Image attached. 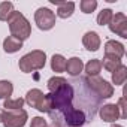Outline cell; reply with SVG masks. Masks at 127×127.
<instances>
[{
  "instance_id": "obj_13",
  "label": "cell",
  "mask_w": 127,
  "mask_h": 127,
  "mask_svg": "<svg viewBox=\"0 0 127 127\" xmlns=\"http://www.w3.org/2000/svg\"><path fill=\"white\" fill-rule=\"evenodd\" d=\"M82 43L88 51H97L100 48V36L96 32H87L82 36Z\"/></svg>"
},
{
  "instance_id": "obj_7",
  "label": "cell",
  "mask_w": 127,
  "mask_h": 127,
  "mask_svg": "<svg viewBox=\"0 0 127 127\" xmlns=\"http://www.w3.org/2000/svg\"><path fill=\"white\" fill-rule=\"evenodd\" d=\"M61 115H63V120H64V124H67L69 127H82L87 121L85 112L81 109H76L73 106L63 109Z\"/></svg>"
},
{
  "instance_id": "obj_15",
  "label": "cell",
  "mask_w": 127,
  "mask_h": 127,
  "mask_svg": "<svg viewBox=\"0 0 127 127\" xmlns=\"http://www.w3.org/2000/svg\"><path fill=\"white\" fill-rule=\"evenodd\" d=\"M23 48V40H20L18 37L15 36H8L5 40H3V49L8 52V54H14L17 51H20Z\"/></svg>"
},
{
  "instance_id": "obj_8",
  "label": "cell",
  "mask_w": 127,
  "mask_h": 127,
  "mask_svg": "<svg viewBox=\"0 0 127 127\" xmlns=\"http://www.w3.org/2000/svg\"><path fill=\"white\" fill-rule=\"evenodd\" d=\"M34 23L43 32L51 30L55 26V14L48 8H39L34 12Z\"/></svg>"
},
{
  "instance_id": "obj_1",
  "label": "cell",
  "mask_w": 127,
  "mask_h": 127,
  "mask_svg": "<svg viewBox=\"0 0 127 127\" xmlns=\"http://www.w3.org/2000/svg\"><path fill=\"white\" fill-rule=\"evenodd\" d=\"M46 63V54L40 49H34L26 55H23L18 61L20 70L24 73H32L34 70H40L45 67Z\"/></svg>"
},
{
  "instance_id": "obj_6",
  "label": "cell",
  "mask_w": 127,
  "mask_h": 127,
  "mask_svg": "<svg viewBox=\"0 0 127 127\" xmlns=\"http://www.w3.org/2000/svg\"><path fill=\"white\" fill-rule=\"evenodd\" d=\"M27 118H29V115L24 109H15V111L3 109L2 123L5 127H24Z\"/></svg>"
},
{
  "instance_id": "obj_3",
  "label": "cell",
  "mask_w": 127,
  "mask_h": 127,
  "mask_svg": "<svg viewBox=\"0 0 127 127\" xmlns=\"http://www.w3.org/2000/svg\"><path fill=\"white\" fill-rule=\"evenodd\" d=\"M8 24H9L11 36H15L20 40H24V39H27L32 34V26H30V23L18 11H14V14L8 20Z\"/></svg>"
},
{
  "instance_id": "obj_18",
  "label": "cell",
  "mask_w": 127,
  "mask_h": 127,
  "mask_svg": "<svg viewBox=\"0 0 127 127\" xmlns=\"http://www.w3.org/2000/svg\"><path fill=\"white\" fill-rule=\"evenodd\" d=\"M67 84H69V82H67V79H64V78H61V76H52V78L48 79L46 87H48L49 93H55V91L61 90L63 87H66Z\"/></svg>"
},
{
  "instance_id": "obj_29",
  "label": "cell",
  "mask_w": 127,
  "mask_h": 127,
  "mask_svg": "<svg viewBox=\"0 0 127 127\" xmlns=\"http://www.w3.org/2000/svg\"><path fill=\"white\" fill-rule=\"evenodd\" d=\"M2 118H3V109H0V123H2Z\"/></svg>"
},
{
  "instance_id": "obj_14",
  "label": "cell",
  "mask_w": 127,
  "mask_h": 127,
  "mask_svg": "<svg viewBox=\"0 0 127 127\" xmlns=\"http://www.w3.org/2000/svg\"><path fill=\"white\" fill-rule=\"evenodd\" d=\"M82 69H84L82 60L78 58V57H72L66 61V70L64 72H67L70 76H78L82 72Z\"/></svg>"
},
{
  "instance_id": "obj_25",
  "label": "cell",
  "mask_w": 127,
  "mask_h": 127,
  "mask_svg": "<svg viewBox=\"0 0 127 127\" xmlns=\"http://www.w3.org/2000/svg\"><path fill=\"white\" fill-rule=\"evenodd\" d=\"M79 8L84 14H91L96 11L97 8V2L96 0H82V2L79 3Z\"/></svg>"
},
{
  "instance_id": "obj_11",
  "label": "cell",
  "mask_w": 127,
  "mask_h": 127,
  "mask_svg": "<svg viewBox=\"0 0 127 127\" xmlns=\"http://www.w3.org/2000/svg\"><path fill=\"white\" fill-rule=\"evenodd\" d=\"M126 54V49H124V45L120 43L118 40H108L105 43V55H112V57H117V58H123Z\"/></svg>"
},
{
  "instance_id": "obj_24",
  "label": "cell",
  "mask_w": 127,
  "mask_h": 127,
  "mask_svg": "<svg viewBox=\"0 0 127 127\" xmlns=\"http://www.w3.org/2000/svg\"><path fill=\"white\" fill-rule=\"evenodd\" d=\"M112 15H114V12L111 9H103L97 15V24L99 26H108L111 23V20H112Z\"/></svg>"
},
{
  "instance_id": "obj_5",
  "label": "cell",
  "mask_w": 127,
  "mask_h": 127,
  "mask_svg": "<svg viewBox=\"0 0 127 127\" xmlns=\"http://www.w3.org/2000/svg\"><path fill=\"white\" fill-rule=\"evenodd\" d=\"M85 82L102 99H109L111 96H114V87L106 79H103L100 76H87Z\"/></svg>"
},
{
  "instance_id": "obj_30",
  "label": "cell",
  "mask_w": 127,
  "mask_h": 127,
  "mask_svg": "<svg viewBox=\"0 0 127 127\" xmlns=\"http://www.w3.org/2000/svg\"><path fill=\"white\" fill-rule=\"evenodd\" d=\"M111 127H123V126H120V124H112Z\"/></svg>"
},
{
  "instance_id": "obj_9",
  "label": "cell",
  "mask_w": 127,
  "mask_h": 127,
  "mask_svg": "<svg viewBox=\"0 0 127 127\" xmlns=\"http://www.w3.org/2000/svg\"><path fill=\"white\" fill-rule=\"evenodd\" d=\"M108 26H109V30L112 33L118 34L123 39H127V17L123 12L112 15V20Z\"/></svg>"
},
{
  "instance_id": "obj_16",
  "label": "cell",
  "mask_w": 127,
  "mask_h": 127,
  "mask_svg": "<svg viewBox=\"0 0 127 127\" xmlns=\"http://www.w3.org/2000/svg\"><path fill=\"white\" fill-rule=\"evenodd\" d=\"M66 58L63 57L61 54H54L51 58V69L57 73H61L66 70Z\"/></svg>"
},
{
  "instance_id": "obj_17",
  "label": "cell",
  "mask_w": 127,
  "mask_h": 127,
  "mask_svg": "<svg viewBox=\"0 0 127 127\" xmlns=\"http://www.w3.org/2000/svg\"><path fill=\"white\" fill-rule=\"evenodd\" d=\"M100 63H102V67L105 70H108V72H114L115 69H118L123 64L120 58L112 57V55H105L103 57V61H100Z\"/></svg>"
},
{
  "instance_id": "obj_10",
  "label": "cell",
  "mask_w": 127,
  "mask_h": 127,
  "mask_svg": "<svg viewBox=\"0 0 127 127\" xmlns=\"http://www.w3.org/2000/svg\"><path fill=\"white\" fill-rule=\"evenodd\" d=\"M99 115L103 121L106 123H115L118 118H121L120 115V109L115 103H108V105H103L99 111Z\"/></svg>"
},
{
  "instance_id": "obj_22",
  "label": "cell",
  "mask_w": 127,
  "mask_h": 127,
  "mask_svg": "<svg viewBox=\"0 0 127 127\" xmlns=\"http://www.w3.org/2000/svg\"><path fill=\"white\" fill-rule=\"evenodd\" d=\"M14 93V85L11 81H0V99H11Z\"/></svg>"
},
{
  "instance_id": "obj_2",
  "label": "cell",
  "mask_w": 127,
  "mask_h": 127,
  "mask_svg": "<svg viewBox=\"0 0 127 127\" xmlns=\"http://www.w3.org/2000/svg\"><path fill=\"white\" fill-rule=\"evenodd\" d=\"M49 106H51V112L55 111H63L69 106H72V100H73V87L70 84H67L66 87H63L61 90L55 91V93H49L46 94Z\"/></svg>"
},
{
  "instance_id": "obj_4",
  "label": "cell",
  "mask_w": 127,
  "mask_h": 127,
  "mask_svg": "<svg viewBox=\"0 0 127 127\" xmlns=\"http://www.w3.org/2000/svg\"><path fill=\"white\" fill-rule=\"evenodd\" d=\"M24 102H26L29 106L37 109L39 112H46V114L51 112V106H49L48 97H46V94H43L39 88H33V90L27 91Z\"/></svg>"
},
{
  "instance_id": "obj_20",
  "label": "cell",
  "mask_w": 127,
  "mask_h": 127,
  "mask_svg": "<svg viewBox=\"0 0 127 127\" xmlns=\"http://www.w3.org/2000/svg\"><path fill=\"white\" fill-rule=\"evenodd\" d=\"M127 79V67L124 64H121L118 69H115L112 72V82L115 85H123Z\"/></svg>"
},
{
  "instance_id": "obj_21",
  "label": "cell",
  "mask_w": 127,
  "mask_h": 127,
  "mask_svg": "<svg viewBox=\"0 0 127 127\" xmlns=\"http://www.w3.org/2000/svg\"><path fill=\"white\" fill-rule=\"evenodd\" d=\"M12 14H14V5L11 2L0 3V21H8Z\"/></svg>"
},
{
  "instance_id": "obj_12",
  "label": "cell",
  "mask_w": 127,
  "mask_h": 127,
  "mask_svg": "<svg viewBox=\"0 0 127 127\" xmlns=\"http://www.w3.org/2000/svg\"><path fill=\"white\" fill-rule=\"evenodd\" d=\"M54 5H57V17L66 20L69 17H72L73 11H75V3L73 2H60V0H51Z\"/></svg>"
},
{
  "instance_id": "obj_28",
  "label": "cell",
  "mask_w": 127,
  "mask_h": 127,
  "mask_svg": "<svg viewBox=\"0 0 127 127\" xmlns=\"http://www.w3.org/2000/svg\"><path fill=\"white\" fill-rule=\"evenodd\" d=\"M49 127H63V126H61V124H58L57 121H52V124H51Z\"/></svg>"
},
{
  "instance_id": "obj_27",
  "label": "cell",
  "mask_w": 127,
  "mask_h": 127,
  "mask_svg": "<svg viewBox=\"0 0 127 127\" xmlns=\"http://www.w3.org/2000/svg\"><path fill=\"white\" fill-rule=\"evenodd\" d=\"M118 109H120V115H121V118H126L127 117V112H126V99L124 97H121L120 100H118Z\"/></svg>"
},
{
  "instance_id": "obj_26",
  "label": "cell",
  "mask_w": 127,
  "mask_h": 127,
  "mask_svg": "<svg viewBox=\"0 0 127 127\" xmlns=\"http://www.w3.org/2000/svg\"><path fill=\"white\" fill-rule=\"evenodd\" d=\"M30 127H46V120H43L42 117H34L32 118Z\"/></svg>"
},
{
  "instance_id": "obj_19",
  "label": "cell",
  "mask_w": 127,
  "mask_h": 127,
  "mask_svg": "<svg viewBox=\"0 0 127 127\" xmlns=\"http://www.w3.org/2000/svg\"><path fill=\"white\" fill-rule=\"evenodd\" d=\"M84 69H85L87 76H97L100 73V70H102V63H100V60L93 58V60H90L87 63V64H84Z\"/></svg>"
},
{
  "instance_id": "obj_23",
  "label": "cell",
  "mask_w": 127,
  "mask_h": 127,
  "mask_svg": "<svg viewBox=\"0 0 127 127\" xmlns=\"http://www.w3.org/2000/svg\"><path fill=\"white\" fill-rule=\"evenodd\" d=\"M24 99L18 97V99H6L5 103H3V108L6 111H15V109H23V105H24Z\"/></svg>"
}]
</instances>
